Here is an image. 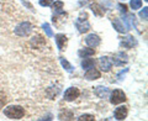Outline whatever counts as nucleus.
Here are the masks:
<instances>
[{
  "instance_id": "obj_1",
  "label": "nucleus",
  "mask_w": 148,
  "mask_h": 121,
  "mask_svg": "<svg viewBox=\"0 0 148 121\" xmlns=\"http://www.w3.org/2000/svg\"><path fill=\"white\" fill-rule=\"evenodd\" d=\"M4 115L9 119H12V120H20L24 118L25 115V109L21 108L20 105H10V106H6L5 109L3 110Z\"/></svg>"
},
{
  "instance_id": "obj_2",
  "label": "nucleus",
  "mask_w": 148,
  "mask_h": 121,
  "mask_svg": "<svg viewBox=\"0 0 148 121\" xmlns=\"http://www.w3.org/2000/svg\"><path fill=\"white\" fill-rule=\"evenodd\" d=\"M32 30H34V26H32L31 22L29 21H24V22H21V24H18L16 27H15V34L17 36H20V37H27L29 36Z\"/></svg>"
},
{
  "instance_id": "obj_3",
  "label": "nucleus",
  "mask_w": 148,
  "mask_h": 121,
  "mask_svg": "<svg viewBox=\"0 0 148 121\" xmlns=\"http://www.w3.org/2000/svg\"><path fill=\"white\" fill-rule=\"evenodd\" d=\"M126 100V94L120 90V89H115L112 93H110V103L112 105H117V104H121Z\"/></svg>"
},
{
  "instance_id": "obj_4",
  "label": "nucleus",
  "mask_w": 148,
  "mask_h": 121,
  "mask_svg": "<svg viewBox=\"0 0 148 121\" xmlns=\"http://www.w3.org/2000/svg\"><path fill=\"white\" fill-rule=\"evenodd\" d=\"M80 95V90L75 87L68 88V89L64 91V100L66 101H74L77 98H79Z\"/></svg>"
},
{
  "instance_id": "obj_5",
  "label": "nucleus",
  "mask_w": 148,
  "mask_h": 121,
  "mask_svg": "<svg viewBox=\"0 0 148 121\" xmlns=\"http://www.w3.org/2000/svg\"><path fill=\"white\" fill-rule=\"evenodd\" d=\"M99 67L101 68V71L110 72L111 68H112V60H111V58L106 57V56H103V57L99 58Z\"/></svg>"
},
{
  "instance_id": "obj_6",
  "label": "nucleus",
  "mask_w": 148,
  "mask_h": 121,
  "mask_svg": "<svg viewBox=\"0 0 148 121\" xmlns=\"http://www.w3.org/2000/svg\"><path fill=\"white\" fill-rule=\"evenodd\" d=\"M111 60H112V64H115V66L122 67L123 64L127 63V54L123 52H117L114 56V59H111Z\"/></svg>"
},
{
  "instance_id": "obj_7",
  "label": "nucleus",
  "mask_w": 148,
  "mask_h": 121,
  "mask_svg": "<svg viewBox=\"0 0 148 121\" xmlns=\"http://www.w3.org/2000/svg\"><path fill=\"white\" fill-rule=\"evenodd\" d=\"M100 42H101L100 37L98 35H95V34H90V35H88L85 37V43L89 46V47H92V48L98 47V46L100 45Z\"/></svg>"
},
{
  "instance_id": "obj_8",
  "label": "nucleus",
  "mask_w": 148,
  "mask_h": 121,
  "mask_svg": "<svg viewBox=\"0 0 148 121\" xmlns=\"http://www.w3.org/2000/svg\"><path fill=\"white\" fill-rule=\"evenodd\" d=\"M75 26L80 32H83V34H84V32H88L90 30V24H89V21H88L86 19L78 17L77 21H75Z\"/></svg>"
},
{
  "instance_id": "obj_9",
  "label": "nucleus",
  "mask_w": 148,
  "mask_h": 121,
  "mask_svg": "<svg viewBox=\"0 0 148 121\" xmlns=\"http://www.w3.org/2000/svg\"><path fill=\"white\" fill-rule=\"evenodd\" d=\"M54 40H56V43H57V47L59 51H64L67 47V36L63 35V34H58L54 36Z\"/></svg>"
},
{
  "instance_id": "obj_10",
  "label": "nucleus",
  "mask_w": 148,
  "mask_h": 121,
  "mask_svg": "<svg viewBox=\"0 0 148 121\" xmlns=\"http://www.w3.org/2000/svg\"><path fill=\"white\" fill-rule=\"evenodd\" d=\"M86 73L84 74V78L86 80H96V79H99L101 77V73L96 69L95 67H92L90 69H86Z\"/></svg>"
},
{
  "instance_id": "obj_11",
  "label": "nucleus",
  "mask_w": 148,
  "mask_h": 121,
  "mask_svg": "<svg viewBox=\"0 0 148 121\" xmlns=\"http://www.w3.org/2000/svg\"><path fill=\"white\" fill-rule=\"evenodd\" d=\"M94 94L100 98V99H105V98H108L110 95V90L108 89L106 87H96L95 89H94Z\"/></svg>"
},
{
  "instance_id": "obj_12",
  "label": "nucleus",
  "mask_w": 148,
  "mask_h": 121,
  "mask_svg": "<svg viewBox=\"0 0 148 121\" xmlns=\"http://www.w3.org/2000/svg\"><path fill=\"white\" fill-rule=\"evenodd\" d=\"M112 25H114V29L116 30L117 32H120V34H123V32L127 31V27L125 26L122 20H120V19H117V17L112 19Z\"/></svg>"
},
{
  "instance_id": "obj_13",
  "label": "nucleus",
  "mask_w": 148,
  "mask_h": 121,
  "mask_svg": "<svg viewBox=\"0 0 148 121\" xmlns=\"http://www.w3.org/2000/svg\"><path fill=\"white\" fill-rule=\"evenodd\" d=\"M127 108L126 106H119V108L115 109V118L117 120H125L127 116Z\"/></svg>"
},
{
  "instance_id": "obj_14",
  "label": "nucleus",
  "mask_w": 148,
  "mask_h": 121,
  "mask_svg": "<svg viewBox=\"0 0 148 121\" xmlns=\"http://www.w3.org/2000/svg\"><path fill=\"white\" fill-rule=\"evenodd\" d=\"M31 45H34V47H36V48H40V47H42V46L46 45V41L42 36L37 35V36H34L31 38Z\"/></svg>"
},
{
  "instance_id": "obj_15",
  "label": "nucleus",
  "mask_w": 148,
  "mask_h": 121,
  "mask_svg": "<svg viewBox=\"0 0 148 121\" xmlns=\"http://www.w3.org/2000/svg\"><path fill=\"white\" fill-rule=\"evenodd\" d=\"M137 42H136V40H135V37L133 36H127L121 41V46H123V47H126V48H131Z\"/></svg>"
},
{
  "instance_id": "obj_16",
  "label": "nucleus",
  "mask_w": 148,
  "mask_h": 121,
  "mask_svg": "<svg viewBox=\"0 0 148 121\" xmlns=\"http://www.w3.org/2000/svg\"><path fill=\"white\" fill-rule=\"evenodd\" d=\"M95 59H92V58H89V57H84V59L82 60V67L83 69H90L92 67H95Z\"/></svg>"
},
{
  "instance_id": "obj_17",
  "label": "nucleus",
  "mask_w": 148,
  "mask_h": 121,
  "mask_svg": "<svg viewBox=\"0 0 148 121\" xmlns=\"http://www.w3.org/2000/svg\"><path fill=\"white\" fill-rule=\"evenodd\" d=\"M78 54L80 56V57H91V56L95 54V50L94 48H82L78 51Z\"/></svg>"
},
{
  "instance_id": "obj_18",
  "label": "nucleus",
  "mask_w": 148,
  "mask_h": 121,
  "mask_svg": "<svg viewBox=\"0 0 148 121\" xmlns=\"http://www.w3.org/2000/svg\"><path fill=\"white\" fill-rule=\"evenodd\" d=\"M59 60H61V64L63 66V68L66 69V71H68V72H72V71H73V66H72V64L68 62V60H67L66 58L59 57Z\"/></svg>"
},
{
  "instance_id": "obj_19",
  "label": "nucleus",
  "mask_w": 148,
  "mask_h": 121,
  "mask_svg": "<svg viewBox=\"0 0 148 121\" xmlns=\"http://www.w3.org/2000/svg\"><path fill=\"white\" fill-rule=\"evenodd\" d=\"M59 119L61 120H72L73 119V113L69 111V110H66L64 113L59 114Z\"/></svg>"
},
{
  "instance_id": "obj_20",
  "label": "nucleus",
  "mask_w": 148,
  "mask_h": 121,
  "mask_svg": "<svg viewBox=\"0 0 148 121\" xmlns=\"http://www.w3.org/2000/svg\"><path fill=\"white\" fill-rule=\"evenodd\" d=\"M132 10H138L142 6V0H131V4H130Z\"/></svg>"
},
{
  "instance_id": "obj_21",
  "label": "nucleus",
  "mask_w": 148,
  "mask_h": 121,
  "mask_svg": "<svg viewBox=\"0 0 148 121\" xmlns=\"http://www.w3.org/2000/svg\"><path fill=\"white\" fill-rule=\"evenodd\" d=\"M78 120L79 121H94L95 118L92 115H89V114H83V115H80L79 118H78Z\"/></svg>"
},
{
  "instance_id": "obj_22",
  "label": "nucleus",
  "mask_w": 148,
  "mask_h": 121,
  "mask_svg": "<svg viewBox=\"0 0 148 121\" xmlns=\"http://www.w3.org/2000/svg\"><path fill=\"white\" fill-rule=\"evenodd\" d=\"M42 27H43V30L46 32V35H47L48 37H53V32H52V30H51V26L48 24H43Z\"/></svg>"
},
{
  "instance_id": "obj_23",
  "label": "nucleus",
  "mask_w": 148,
  "mask_h": 121,
  "mask_svg": "<svg viewBox=\"0 0 148 121\" xmlns=\"http://www.w3.org/2000/svg\"><path fill=\"white\" fill-rule=\"evenodd\" d=\"M51 6L53 8V10L58 11V10H61V9L64 6V4H63V1H56V3H53Z\"/></svg>"
},
{
  "instance_id": "obj_24",
  "label": "nucleus",
  "mask_w": 148,
  "mask_h": 121,
  "mask_svg": "<svg viewBox=\"0 0 148 121\" xmlns=\"http://www.w3.org/2000/svg\"><path fill=\"white\" fill-rule=\"evenodd\" d=\"M140 17L142 20H147L148 19V8H143V10L140 12Z\"/></svg>"
},
{
  "instance_id": "obj_25",
  "label": "nucleus",
  "mask_w": 148,
  "mask_h": 121,
  "mask_svg": "<svg viewBox=\"0 0 148 121\" xmlns=\"http://www.w3.org/2000/svg\"><path fill=\"white\" fill-rule=\"evenodd\" d=\"M53 4V0H40L41 6H51Z\"/></svg>"
},
{
  "instance_id": "obj_26",
  "label": "nucleus",
  "mask_w": 148,
  "mask_h": 121,
  "mask_svg": "<svg viewBox=\"0 0 148 121\" xmlns=\"http://www.w3.org/2000/svg\"><path fill=\"white\" fill-rule=\"evenodd\" d=\"M6 103H8V98L1 94V95H0V109H1Z\"/></svg>"
},
{
  "instance_id": "obj_27",
  "label": "nucleus",
  "mask_w": 148,
  "mask_h": 121,
  "mask_svg": "<svg viewBox=\"0 0 148 121\" xmlns=\"http://www.w3.org/2000/svg\"><path fill=\"white\" fill-rule=\"evenodd\" d=\"M22 4H24V5H25V6H27V8H29V9H30V10H31V11H35V9H34V6H32V4H30L29 1H25V0H22Z\"/></svg>"
},
{
  "instance_id": "obj_28",
  "label": "nucleus",
  "mask_w": 148,
  "mask_h": 121,
  "mask_svg": "<svg viewBox=\"0 0 148 121\" xmlns=\"http://www.w3.org/2000/svg\"><path fill=\"white\" fill-rule=\"evenodd\" d=\"M117 8H119V10L121 11V12L126 14V11H127V10H126V9H127V8H126V5H122V4H119V5H117Z\"/></svg>"
},
{
  "instance_id": "obj_29",
  "label": "nucleus",
  "mask_w": 148,
  "mask_h": 121,
  "mask_svg": "<svg viewBox=\"0 0 148 121\" xmlns=\"http://www.w3.org/2000/svg\"><path fill=\"white\" fill-rule=\"evenodd\" d=\"M127 72H128V69L126 68V69H125V72L122 71L121 73H119V74H117V77H119V79H120V80H122V77H125V74H126Z\"/></svg>"
},
{
  "instance_id": "obj_30",
  "label": "nucleus",
  "mask_w": 148,
  "mask_h": 121,
  "mask_svg": "<svg viewBox=\"0 0 148 121\" xmlns=\"http://www.w3.org/2000/svg\"><path fill=\"white\" fill-rule=\"evenodd\" d=\"M145 1H147V0H145Z\"/></svg>"
}]
</instances>
